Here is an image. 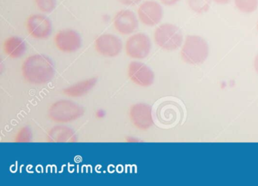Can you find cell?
<instances>
[{
    "instance_id": "9a60e30c",
    "label": "cell",
    "mask_w": 258,
    "mask_h": 186,
    "mask_svg": "<svg viewBox=\"0 0 258 186\" xmlns=\"http://www.w3.org/2000/svg\"><path fill=\"white\" fill-rule=\"evenodd\" d=\"M3 48L5 54L13 59L23 56L27 49L25 41L18 36H10L5 39Z\"/></svg>"
},
{
    "instance_id": "5b68a950",
    "label": "cell",
    "mask_w": 258,
    "mask_h": 186,
    "mask_svg": "<svg viewBox=\"0 0 258 186\" xmlns=\"http://www.w3.org/2000/svg\"><path fill=\"white\" fill-rule=\"evenodd\" d=\"M152 42L146 33H138L130 36L125 44L127 56L134 59H144L150 54Z\"/></svg>"
},
{
    "instance_id": "5bb4252c",
    "label": "cell",
    "mask_w": 258,
    "mask_h": 186,
    "mask_svg": "<svg viewBox=\"0 0 258 186\" xmlns=\"http://www.w3.org/2000/svg\"><path fill=\"white\" fill-rule=\"evenodd\" d=\"M97 83L96 77L85 79L77 82L75 84L71 85L69 87L64 88L63 94L69 98H80L88 94Z\"/></svg>"
},
{
    "instance_id": "4fadbf2b",
    "label": "cell",
    "mask_w": 258,
    "mask_h": 186,
    "mask_svg": "<svg viewBox=\"0 0 258 186\" xmlns=\"http://www.w3.org/2000/svg\"><path fill=\"white\" fill-rule=\"evenodd\" d=\"M46 141L52 143H75L78 142V136L70 127L55 126L48 132Z\"/></svg>"
},
{
    "instance_id": "d6986e66",
    "label": "cell",
    "mask_w": 258,
    "mask_h": 186,
    "mask_svg": "<svg viewBox=\"0 0 258 186\" xmlns=\"http://www.w3.org/2000/svg\"><path fill=\"white\" fill-rule=\"evenodd\" d=\"M35 3L39 10L46 13L52 12L56 6V0H35Z\"/></svg>"
},
{
    "instance_id": "e0dca14e",
    "label": "cell",
    "mask_w": 258,
    "mask_h": 186,
    "mask_svg": "<svg viewBox=\"0 0 258 186\" xmlns=\"http://www.w3.org/2000/svg\"><path fill=\"white\" fill-rule=\"evenodd\" d=\"M187 2L190 9L199 14L208 12L211 3V0H187Z\"/></svg>"
},
{
    "instance_id": "8992f818",
    "label": "cell",
    "mask_w": 258,
    "mask_h": 186,
    "mask_svg": "<svg viewBox=\"0 0 258 186\" xmlns=\"http://www.w3.org/2000/svg\"><path fill=\"white\" fill-rule=\"evenodd\" d=\"M129 117L133 125L141 131H146L154 125L152 107L146 103H136L131 105Z\"/></svg>"
},
{
    "instance_id": "7a4b0ae2",
    "label": "cell",
    "mask_w": 258,
    "mask_h": 186,
    "mask_svg": "<svg viewBox=\"0 0 258 186\" xmlns=\"http://www.w3.org/2000/svg\"><path fill=\"white\" fill-rule=\"evenodd\" d=\"M84 110L72 100L61 99L55 101L48 109V116L56 123H69L81 118Z\"/></svg>"
},
{
    "instance_id": "2e32d148",
    "label": "cell",
    "mask_w": 258,
    "mask_h": 186,
    "mask_svg": "<svg viewBox=\"0 0 258 186\" xmlns=\"http://www.w3.org/2000/svg\"><path fill=\"white\" fill-rule=\"evenodd\" d=\"M237 9L244 13H251L258 7V0H234Z\"/></svg>"
},
{
    "instance_id": "7402d4cb",
    "label": "cell",
    "mask_w": 258,
    "mask_h": 186,
    "mask_svg": "<svg viewBox=\"0 0 258 186\" xmlns=\"http://www.w3.org/2000/svg\"><path fill=\"white\" fill-rule=\"evenodd\" d=\"M105 116V111L102 110V109H99V110H96V117L97 119H103Z\"/></svg>"
},
{
    "instance_id": "ffe728a7",
    "label": "cell",
    "mask_w": 258,
    "mask_h": 186,
    "mask_svg": "<svg viewBox=\"0 0 258 186\" xmlns=\"http://www.w3.org/2000/svg\"><path fill=\"white\" fill-rule=\"evenodd\" d=\"M142 0H120V3L126 6H135L139 4Z\"/></svg>"
},
{
    "instance_id": "cb8c5ba5",
    "label": "cell",
    "mask_w": 258,
    "mask_h": 186,
    "mask_svg": "<svg viewBox=\"0 0 258 186\" xmlns=\"http://www.w3.org/2000/svg\"><path fill=\"white\" fill-rule=\"evenodd\" d=\"M216 3L217 4L223 5V4H227L230 2V0H214Z\"/></svg>"
},
{
    "instance_id": "ac0fdd59",
    "label": "cell",
    "mask_w": 258,
    "mask_h": 186,
    "mask_svg": "<svg viewBox=\"0 0 258 186\" xmlns=\"http://www.w3.org/2000/svg\"><path fill=\"white\" fill-rule=\"evenodd\" d=\"M32 139V132L28 127H22L16 134L15 142L18 143H28Z\"/></svg>"
},
{
    "instance_id": "8fae6325",
    "label": "cell",
    "mask_w": 258,
    "mask_h": 186,
    "mask_svg": "<svg viewBox=\"0 0 258 186\" xmlns=\"http://www.w3.org/2000/svg\"><path fill=\"white\" fill-rule=\"evenodd\" d=\"M163 9L159 3L155 1H146L138 9L140 21L144 25L153 27L161 22L163 18Z\"/></svg>"
},
{
    "instance_id": "d4e9b609",
    "label": "cell",
    "mask_w": 258,
    "mask_h": 186,
    "mask_svg": "<svg viewBox=\"0 0 258 186\" xmlns=\"http://www.w3.org/2000/svg\"><path fill=\"white\" fill-rule=\"evenodd\" d=\"M254 68L255 71H256V73L258 74V54L255 57L254 59Z\"/></svg>"
},
{
    "instance_id": "277c9868",
    "label": "cell",
    "mask_w": 258,
    "mask_h": 186,
    "mask_svg": "<svg viewBox=\"0 0 258 186\" xmlns=\"http://www.w3.org/2000/svg\"><path fill=\"white\" fill-rule=\"evenodd\" d=\"M155 43L166 51H174L182 45V32L174 24H163L155 29L154 33Z\"/></svg>"
},
{
    "instance_id": "6da1fadb",
    "label": "cell",
    "mask_w": 258,
    "mask_h": 186,
    "mask_svg": "<svg viewBox=\"0 0 258 186\" xmlns=\"http://www.w3.org/2000/svg\"><path fill=\"white\" fill-rule=\"evenodd\" d=\"M22 72L28 83L40 86L49 83L55 77V65L52 59L45 54H32L22 64Z\"/></svg>"
},
{
    "instance_id": "ba28073f",
    "label": "cell",
    "mask_w": 258,
    "mask_h": 186,
    "mask_svg": "<svg viewBox=\"0 0 258 186\" xmlns=\"http://www.w3.org/2000/svg\"><path fill=\"white\" fill-rule=\"evenodd\" d=\"M95 49L101 55L114 57L120 54L123 49V42L115 35L105 33L101 35L95 41Z\"/></svg>"
},
{
    "instance_id": "7c38bea8",
    "label": "cell",
    "mask_w": 258,
    "mask_h": 186,
    "mask_svg": "<svg viewBox=\"0 0 258 186\" xmlns=\"http://www.w3.org/2000/svg\"><path fill=\"white\" fill-rule=\"evenodd\" d=\"M114 28L122 35L132 34L139 27L137 15L131 10H121L117 12L113 20Z\"/></svg>"
},
{
    "instance_id": "9c48e42d",
    "label": "cell",
    "mask_w": 258,
    "mask_h": 186,
    "mask_svg": "<svg viewBox=\"0 0 258 186\" xmlns=\"http://www.w3.org/2000/svg\"><path fill=\"white\" fill-rule=\"evenodd\" d=\"M55 46L61 52L74 53L81 48L82 41L79 33L72 29L60 30L54 38Z\"/></svg>"
},
{
    "instance_id": "44dd1931",
    "label": "cell",
    "mask_w": 258,
    "mask_h": 186,
    "mask_svg": "<svg viewBox=\"0 0 258 186\" xmlns=\"http://www.w3.org/2000/svg\"><path fill=\"white\" fill-rule=\"evenodd\" d=\"M126 142L129 143H138V142H142L141 139L135 137V136H127L126 138Z\"/></svg>"
},
{
    "instance_id": "484cf974",
    "label": "cell",
    "mask_w": 258,
    "mask_h": 186,
    "mask_svg": "<svg viewBox=\"0 0 258 186\" xmlns=\"http://www.w3.org/2000/svg\"><path fill=\"white\" fill-rule=\"evenodd\" d=\"M256 28H257V30H258V23H257V25H256Z\"/></svg>"
},
{
    "instance_id": "52a82bcc",
    "label": "cell",
    "mask_w": 258,
    "mask_h": 186,
    "mask_svg": "<svg viewBox=\"0 0 258 186\" xmlns=\"http://www.w3.org/2000/svg\"><path fill=\"white\" fill-rule=\"evenodd\" d=\"M127 76L137 86L149 87L155 81V73L146 64L134 60L128 65Z\"/></svg>"
},
{
    "instance_id": "30bf717a",
    "label": "cell",
    "mask_w": 258,
    "mask_h": 186,
    "mask_svg": "<svg viewBox=\"0 0 258 186\" xmlns=\"http://www.w3.org/2000/svg\"><path fill=\"white\" fill-rule=\"evenodd\" d=\"M25 25L28 33L34 39H47L52 33V23L45 15H31L27 18Z\"/></svg>"
},
{
    "instance_id": "603a6c76",
    "label": "cell",
    "mask_w": 258,
    "mask_h": 186,
    "mask_svg": "<svg viewBox=\"0 0 258 186\" xmlns=\"http://www.w3.org/2000/svg\"><path fill=\"white\" fill-rule=\"evenodd\" d=\"M160 1H161V3H163V4L165 5V6H170L176 4L179 0H160Z\"/></svg>"
},
{
    "instance_id": "3957f363",
    "label": "cell",
    "mask_w": 258,
    "mask_h": 186,
    "mask_svg": "<svg viewBox=\"0 0 258 186\" xmlns=\"http://www.w3.org/2000/svg\"><path fill=\"white\" fill-rule=\"evenodd\" d=\"M209 46L202 36H188L181 50V57L189 65H202L208 58Z\"/></svg>"
}]
</instances>
